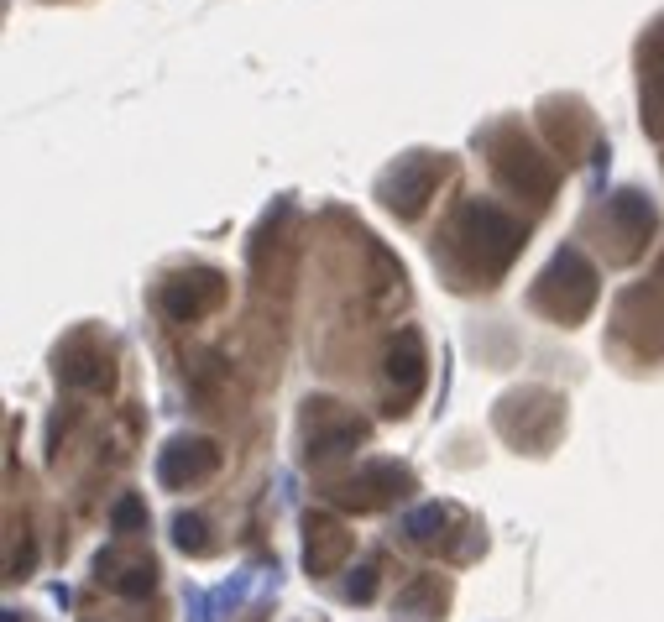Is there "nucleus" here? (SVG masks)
Masks as SVG:
<instances>
[{"label": "nucleus", "instance_id": "20e7f679", "mask_svg": "<svg viewBox=\"0 0 664 622\" xmlns=\"http://www.w3.org/2000/svg\"><path fill=\"white\" fill-rule=\"evenodd\" d=\"M434 602H440V586H434V581H419V586H408L403 591V612H424V607H434Z\"/></svg>", "mask_w": 664, "mask_h": 622}, {"label": "nucleus", "instance_id": "423d86ee", "mask_svg": "<svg viewBox=\"0 0 664 622\" xmlns=\"http://www.w3.org/2000/svg\"><path fill=\"white\" fill-rule=\"evenodd\" d=\"M372 591H377V575H372V565L351 570V581H346V596H351V602H372Z\"/></svg>", "mask_w": 664, "mask_h": 622}, {"label": "nucleus", "instance_id": "f257e3e1", "mask_svg": "<svg viewBox=\"0 0 664 622\" xmlns=\"http://www.w3.org/2000/svg\"><path fill=\"white\" fill-rule=\"evenodd\" d=\"M220 466V455L210 440H173L163 450V460H157V476L168 481V487H183V481H199V476H210Z\"/></svg>", "mask_w": 664, "mask_h": 622}, {"label": "nucleus", "instance_id": "7ed1b4c3", "mask_svg": "<svg viewBox=\"0 0 664 622\" xmlns=\"http://www.w3.org/2000/svg\"><path fill=\"white\" fill-rule=\"evenodd\" d=\"M173 539H178L183 549H194V555H204V549H210V539H204V523H199V518H178V523H173Z\"/></svg>", "mask_w": 664, "mask_h": 622}, {"label": "nucleus", "instance_id": "f03ea898", "mask_svg": "<svg viewBox=\"0 0 664 622\" xmlns=\"http://www.w3.org/2000/svg\"><path fill=\"white\" fill-rule=\"evenodd\" d=\"M440 523H445L440 508H419V513H408V518H403V534L424 544V539H434V528H440Z\"/></svg>", "mask_w": 664, "mask_h": 622}, {"label": "nucleus", "instance_id": "39448f33", "mask_svg": "<svg viewBox=\"0 0 664 622\" xmlns=\"http://www.w3.org/2000/svg\"><path fill=\"white\" fill-rule=\"evenodd\" d=\"M147 523V508L136 497H121L116 502V534H131V528H142Z\"/></svg>", "mask_w": 664, "mask_h": 622}]
</instances>
